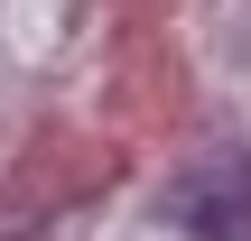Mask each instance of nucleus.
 Instances as JSON below:
<instances>
[{
  "mask_svg": "<svg viewBox=\"0 0 251 241\" xmlns=\"http://www.w3.org/2000/svg\"><path fill=\"white\" fill-rule=\"evenodd\" d=\"M158 223L177 241H251V149H205L196 167H177Z\"/></svg>",
  "mask_w": 251,
  "mask_h": 241,
  "instance_id": "obj_1",
  "label": "nucleus"
}]
</instances>
